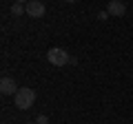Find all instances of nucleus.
I'll return each instance as SVG.
<instances>
[{
	"label": "nucleus",
	"mask_w": 133,
	"mask_h": 124,
	"mask_svg": "<svg viewBox=\"0 0 133 124\" xmlns=\"http://www.w3.org/2000/svg\"><path fill=\"white\" fill-rule=\"evenodd\" d=\"M14 102L18 109H31L33 102H36V91L29 89V86H22V89H18V93L14 95Z\"/></svg>",
	"instance_id": "1"
},
{
	"label": "nucleus",
	"mask_w": 133,
	"mask_h": 124,
	"mask_svg": "<svg viewBox=\"0 0 133 124\" xmlns=\"http://www.w3.org/2000/svg\"><path fill=\"white\" fill-rule=\"evenodd\" d=\"M47 60H49V64H53V67H64L66 62H71V58H69V53H66L64 49L53 47V49H49Z\"/></svg>",
	"instance_id": "2"
},
{
	"label": "nucleus",
	"mask_w": 133,
	"mask_h": 124,
	"mask_svg": "<svg viewBox=\"0 0 133 124\" xmlns=\"http://www.w3.org/2000/svg\"><path fill=\"white\" fill-rule=\"evenodd\" d=\"M44 5L40 2V0H29L27 2V16H31V18H42L44 16Z\"/></svg>",
	"instance_id": "3"
},
{
	"label": "nucleus",
	"mask_w": 133,
	"mask_h": 124,
	"mask_svg": "<svg viewBox=\"0 0 133 124\" xmlns=\"http://www.w3.org/2000/svg\"><path fill=\"white\" fill-rule=\"evenodd\" d=\"M0 93H2V95H16V93H18V84H16V80H11V78H2V80H0Z\"/></svg>",
	"instance_id": "4"
},
{
	"label": "nucleus",
	"mask_w": 133,
	"mask_h": 124,
	"mask_svg": "<svg viewBox=\"0 0 133 124\" xmlns=\"http://www.w3.org/2000/svg\"><path fill=\"white\" fill-rule=\"evenodd\" d=\"M107 11H109V16L122 18V16L127 13V5H124L122 0H111V2H109V7H107Z\"/></svg>",
	"instance_id": "5"
},
{
	"label": "nucleus",
	"mask_w": 133,
	"mask_h": 124,
	"mask_svg": "<svg viewBox=\"0 0 133 124\" xmlns=\"http://www.w3.org/2000/svg\"><path fill=\"white\" fill-rule=\"evenodd\" d=\"M11 13H14V16L27 13V5H22V2H14V5H11Z\"/></svg>",
	"instance_id": "6"
},
{
	"label": "nucleus",
	"mask_w": 133,
	"mask_h": 124,
	"mask_svg": "<svg viewBox=\"0 0 133 124\" xmlns=\"http://www.w3.org/2000/svg\"><path fill=\"white\" fill-rule=\"evenodd\" d=\"M36 122H38V124H47V115H38Z\"/></svg>",
	"instance_id": "7"
},
{
	"label": "nucleus",
	"mask_w": 133,
	"mask_h": 124,
	"mask_svg": "<svg viewBox=\"0 0 133 124\" xmlns=\"http://www.w3.org/2000/svg\"><path fill=\"white\" fill-rule=\"evenodd\" d=\"M98 18H100V20H107V18H109V11H100Z\"/></svg>",
	"instance_id": "8"
},
{
	"label": "nucleus",
	"mask_w": 133,
	"mask_h": 124,
	"mask_svg": "<svg viewBox=\"0 0 133 124\" xmlns=\"http://www.w3.org/2000/svg\"><path fill=\"white\" fill-rule=\"evenodd\" d=\"M16 2H22V5H24V2H29V0H16Z\"/></svg>",
	"instance_id": "9"
},
{
	"label": "nucleus",
	"mask_w": 133,
	"mask_h": 124,
	"mask_svg": "<svg viewBox=\"0 0 133 124\" xmlns=\"http://www.w3.org/2000/svg\"><path fill=\"white\" fill-rule=\"evenodd\" d=\"M24 124H38V122H24Z\"/></svg>",
	"instance_id": "10"
},
{
	"label": "nucleus",
	"mask_w": 133,
	"mask_h": 124,
	"mask_svg": "<svg viewBox=\"0 0 133 124\" xmlns=\"http://www.w3.org/2000/svg\"><path fill=\"white\" fill-rule=\"evenodd\" d=\"M66 2H76V0H66Z\"/></svg>",
	"instance_id": "11"
}]
</instances>
